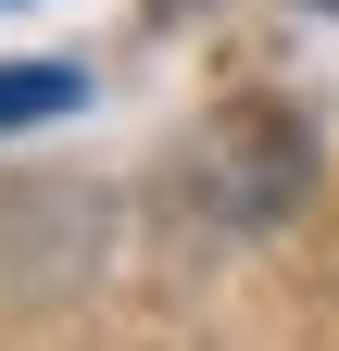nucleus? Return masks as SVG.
Returning <instances> with one entry per match:
<instances>
[{"label": "nucleus", "mask_w": 339, "mask_h": 351, "mask_svg": "<svg viewBox=\"0 0 339 351\" xmlns=\"http://www.w3.org/2000/svg\"><path fill=\"white\" fill-rule=\"evenodd\" d=\"M201 163H239V189H226V226H264L277 201H302V125H277V113H226L214 125V151Z\"/></svg>", "instance_id": "f257e3e1"}, {"label": "nucleus", "mask_w": 339, "mask_h": 351, "mask_svg": "<svg viewBox=\"0 0 339 351\" xmlns=\"http://www.w3.org/2000/svg\"><path fill=\"white\" fill-rule=\"evenodd\" d=\"M75 101H89L75 63H0V125H51V113H75Z\"/></svg>", "instance_id": "f03ea898"}, {"label": "nucleus", "mask_w": 339, "mask_h": 351, "mask_svg": "<svg viewBox=\"0 0 339 351\" xmlns=\"http://www.w3.org/2000/svg\"><path fill=\"white\" fill-rule=\"evenodd\" d=\"M314 13H339V0H314Z\"/></svg>", "instance_id": "7ed1b4c3"}]
</instances>
